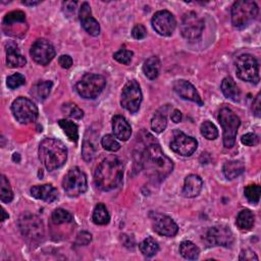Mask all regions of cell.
Here are the masks:
<instances>
[{"mask_svg":"<svg viewBox=\"0 0 261 261\" xmlns=\"http://www.w3.org/2000/svg\"><path fill=\"white\" fill-rule=\"evenodd\" d=\"M151 137L152 136L150 135V139ZM150 139H147L146 136L145 146L140 155V163L150 179L161 181L170 174L173 168V163L162 152L159 144Z\"/></svg>","mask_w":261,"mask_h":261,"instance_id":"6da1fadb","label":"cell"},{"mask_svg":"<svg viewBox=\"0 0 261 261\" xmlns=\"http://www.w3.org/2000/svg\"><path fill=\"white\" fill-rule=\"evenodd\" d=\"M123 176L122 162L111 155L104 158L97 166L94 173L96 187L101 191H111L117 188Z\"/></svg>","mask_w":261,"mask_h":261,"instance_id":"7a4b0ae2","label":"cell"},{"mask_svg":"<svg viewBox=\"0 0 261 261\" xmlns=\"http://www.w3.org/2000/svg\"><path fill=\"white\" fill-rule=\"evenodd\" d=\"M67 158V149L64 144L54 138L44 139L39 146V159L47 170L52 171L61 167Z\"/></svg>","mask_w":261,"mask_h":261,"instance_id":"3957f363","label":"cell"},{"mask_svg":"<svg viewBox=\"0 0 261 261\" xmlns=\"http://www.w3.org/2000/svg\"><path fill=\"white\" fill-rule=\"evenodd\" d=\"M17 224L21 234L30 243H40L44 239V224L37 215L29 212L22 213L18 218Z\"/></svg>","mask_w":261,"mask_h":261,"instance_id":"277c9868","label":"cell"},{"mask_svg":"<svg viewBox=\"0 0 261 261\" xmlns=\"http://www.w3.org/2000/svg\"><path fill=\"white\" fill-rule=\"evenodd\" d=\"M218 121L223 130V145L225 148L229 149L234 145L241 120L231 109L223 107L218 113Z\"/></svg>","mask_w":261,"mask_h":261,"instance_id":"5b68a950","label":"cell"},{"mask_svg":"<svg viewBox=\"0 0 261 261\" xmlns=\"http://www.w3.org/2000/svg\"><path fill=\"white\" fill-rule=\"evenodd\" d=\"M258 14V6L254 1L240 0L231 7V22L233 27L241 28L252 21Z\"/></svg>","mask_w":261,"mask_h":261,"instance_id":"8992f818","label":"cell"},{"mask_svg":"<svg viewBox=\"0 0 261 261\" xmlns=\"http://www.w3.org/2000/svg\"><path fill=\"white\" fill-rule=\"evenodd\" d=\"M104 76L95 73H86L76 83L75 90L80 96L86 99H95L105 87Z\"/></svg>","mask_w":261,"mask_h":261,"instance_id":"52a82bcc","label":"cell"},{"mask_svg":"<svg viewBox=\"0 0 261 261\" xmlns=\"http://www.w3.org/2000/svg\"><path fill=\"white\" fill-rule=\"evenodd\" d=\"M64 192L69 197H77L85 193L88 188L87 177L79 167H73L67 171L62 180Z\"/></svg>","mask_w":261,"mask_h":261,"instance_id":"ba28073f","label":"cell"},{"mask_svg":"<svg viewBox=\"0 0 261 261\" xmlns=\"http://www.w3.org/2000/svg\"><path fill=\"white\" fill-rule=\"evenodd\" d=\"M236 71L238 76L250 83L259 82V65L256 58L251 54H243L236 60Z\"/></svg>","mask_w":261,"mask_h":261,"instance_id":"9c48e42d","label":"cell"},{"mask_svg":"<svg viewBox=\"0 0 261 261\" xmlns=\"http://www.w3.org/2000/svg\"><path fill=\"white\" fill-rule=\"evenodd\" d=\"M179 29L181 36L186 40L193 42L201 37L204 29V21L196 12L189 11L184 14Z\"/></svg>","mask_w":261,"mask_h":261,"instance_id":"30bf717a","label":"cell"},{"mask_svg":"<svg viewBox=\"0 0 261 261\" xmlns=\"http://www.w3.org/2000/svg\"><path fill=\"white\" fill-rule=\"evenodd\" d=\"M12 113L15 119L20 123H30L38 118V108L35 103L24 97L16 98L11 105Z\"/></svg>","mask_w":261,"mask_h":261,"instance_id":"8fae6325","label":"cell"},{"mask_svg":"<svg viewBox=\"0 0 261 261\" xmlns=\"http://www.w3.org/2000/svg\"><path fill=\"white\" fill-rule=\"evenodd\" d=\"M142 102V92L139 84L136 81L127 82L121 93V106L127 111L135 113L139 110Z\"/></svg>","mask_w":261,"mask_h":261,"instance_id":"7c38bea8","label":"cell"},{"mask_svg":"<svg viewBox=\"0 0 261 261\" xmlns=\"http://www.w3.org/2000/svg\"><path fill=\"white\" fill-rule=\"evenodd\" d=\"M205 240L209 246L230 247L233 243V236L231 230L227 226L216 225L208 229Z\"/></svg>","mask_w":261,"mask_h":261,"instance_id":"4fadbf2b","label":"cell"},{"mask_svg":"<svg viewBox=\"0 0 261 261\" xmlns=\"http://www.w3.org/2000/svg\"><path fill=\"white\" fill-rule=\"evenodd\" d=\"M176 21L171 12L167 10L157 11L152 18L153 29L161 36L168 37L175 30Z\"/></svg>","mask_w":261,"mask_h":261,"instance_id":"5bb4252c","label":"cell"},{"mask_svg":"<svg viewBox=\"0 0 261 261\" xmlns=\"http://www.w3.org/2000/svg\"><path fill=\"white\" fill-rule=\"evenodd\" d=\"M30 53L32 58L37 63L41 65H47L54 58L55 49L49 41L45 39H39L33 44Z\"/></svg>","mask_w":261,"mask_h":261,"instance_id":"9a60e30c","label":"cell"},{"mask_svg":"<svg viewBox=\"0 0 261 261\" xmlns=\"http://www.w3.org/2000/svg\"><path fill=\"white\" fill-rule=\"evenodd\" d=\"M197 146L198 143L193 137L187 136L180 130L174 132L173 139L170 143L171 150L181 156L192 155L196 151Z\"/></svg>","mask_w":261,"mask_h":261,"instance_id":"2e32d148","label":"cell"},{"mask_svg":"<svg viewBox=\"0 0 261 261\" xmlns=\"http://www.w3.org/2000/svg\"><path fill=\"white\" fill-rule=\"evenodd\" d=\"M152 226L155 232L164 237H174L177 233V224L167 215L161 213H151Z\"/></svg>","mask_w":261,"mask_h":261,"instance_id":"e0dca14e","label":"cell"},{"mask_svg":"<svg viewBox=\"0 0 261 261\" xmlns=\"http://www.w3.org/2000/svg\"><path fill=\"white\" fill-rule=\"evenodd\" d=\"M6 27L8 28L6 34H9L11 36H18V34L20 33L22 36L23 34H25V14L20 10L9 12L5 15L3 19V29H5Z\"/></svg>","mask_w":261,"mask_h":261,"instance_id":"ac0fdd59","label":"cell"},{"mask_svg":"<svg viewBox=\"0 0 261 261\" xmlns=\"http://www.w3.org/2000/svg\"><path fill=\"white\" fill-rule=\"evenodd\" d=\"M80 19L84 30L91 36H98L100 34L99 22L92 16V11L89 3L84 2L80 8Z\"/></svg>","mask_w":261,"mask_h":261,"instance_id":"d6986e66","label":"cell"},{"mask_svg":"<svg viewBox=\"0 0 261 261\" xmlns=\"http://www.w3.org/2000/svg\"><path fill=\"white\" fill-rule=\"evenodd\" d=\"M173 90L181 98H184L186 100L193 101V102L199 104L200 106L203 105V101H202L200 95L198 94L196 88L190 82L185 81V80H178V81L174 82Z\"/></svg>","mask_w":261,"mask_h":261,"instance_id":"ffe728a7","label":"cell"},{"mask_svg":"<svg viewBox=\"0 0 261 261\" xmlns=\"http://www.w3.org/2000/svg\"><path fill=\"white\" fill-rule=\"evenodd\" d=\"M31 195L36 199H39L48 203L54 202L58 198L57 190L52 185H49V184L32 187Z\"/></svg>","mask_w":261,"mask_h":261,"instance_id":"44dd1931","label":"cell"},{"mask_svg":"<svg viewBox=\"0 0 261 261\" xmlns=\"http://www.w3.org/2000/svg\"><path fill=\"white\" fill-rule=\"evenodd\" d=\"M112 129L114 137L120 141H127L132 135V127L127 120L121 115H115L112 118Z\"/></svg>","mask_w":261,"mask_h":261,"instance_id":"7402d4cb","label":"cell"},{"mask_svg":"<svg viewBox=\"0 0 261 261\" xmlns=\"http://www.w3.org/2000/svg\"><path fill=\"white\" fill-rule=\"evenodd\" d=\"M25 62V57L20 54L19 49L15 43L10 42L6 45V63L9 67H22Z\"/></svg>","mask_w":261,"mask_h":261,"instance_id":"603a6c76","label":"cell"},{"mask_svg":"<svg viewBox=\"0 0 261 261\" xmlns=\"http://www.w3.org/2000/svg\"><path fill=\"white\" fill-rule=\"evenodd\" d=\"M203 181L199 175L190 174L186 177L182 188V195L187 198L197 197L202 190Z\"/></svg>","mask_w":261,"mask_h":261,"instance_id":"cb8c5ba5","label":"cell"},{"mask_svg":"<svg viewBox=\"0 0 261 261\" xmlns=\"http://www.w3.org/2000/svg\"><path fill=\"white\" fill-rule=\"evenodd\" d=\"M96 138L97 135L94 132H90V129L87 132L85 136V140L82 147V155L86 161H91L96 154Z\"/></svg>","mask_w":261,"mask_h":261,"instance_id":"d4e9b609","label":"cell"},{"mask_svg":"<svg viewBox=\"0 0 261 261\" xmlns=\"http://www.w3.org/2000/svg\"><path fill=\"white\" fill-rule=\"evenodd\" d=\"M221 91L226 98L234 102L239 101L241 98V91L230 76L223 79V81L221 82Z\"/></svg>","mask_w":261,"mask_h":261,"instance_id":"484cf974","label":"cell"},{"mask_svg":"<svg viewBox=\"0 0 261 261\" xmlns=\"http://www.w3.org/2000/svg\"><path fill=\"white\" fill-rule=\"evenodd\" d=\"M222 171L227 179H233L245 171V166L240 160H230L224 163Z\"/></svg>","mask_w":261,"mask_h":261,"instance_id":"4316f807","label":"cell"},{"mask_svg":"<svg viewBox=\"0 0 261 261\" xmlns=\"http://www.w3.org/2000/svg\"><path fill=\"white\" fill-rule=\"evenodd\" d=\"M160 60L157 56L149 57L143 64V71L145 75L150 80H155L160 70Z\"/></svg>","mask_w":261,"mask_h":261,"instance_id":"83f0119b","label":"cell"},{"mask_svg":"<svg viewBox=\"0 0 261 261\" xmlns=\"http://www.w3.org/2000/svg\"><path fill=\"white\" fill-rule=\"evenodd\" d=\"M51 88H52V82L50 81L38 82L32 87L31 94L35 99L42 101L48 97V95L50 94Z\"/></svg>","mask_w":261,"mask_h":261,"instance_id":"f1b7e54d","label":"cell"},{"mask_svg":"<svg viewBox=\"0 0 261 261\" xmlns=\"http://www.w3.org/2000/svg\"><path fill=\"white\" fill-rule=\"evenodd\" d=\"M254 214L249 209L242 210L237 216V225L242 230H249L254 225Z\"/></svg>","mask_w":261,"mask_h":261,"instance_id":"f546056e","label":"cell"},{"mask_svg":"<svg viewBox=\"0 0 261 261\" xmlns=\"http://www.w3.org/2000/svg\"><path fill=\"white\" fill-rule=\"evenodd\" d=\"M180 255L189 260H195L199 257L200 250L199 248L191 241H184L179 245Z\"/></svg>","mask_w":261,"mask_h":261,"instance_id":"4dcf8cb0","label":"cell"},{"mask_svg":"<svg viewBox=\"0 0 261 261\" xmlns=\"http://www.w3.org/2000/svg\"><path fill=\"white\" fill-rule=\"evenodd\" d=\"M59 126L63 129L64 134L67 136V138L71 141V142H77L79 139V128L77 125L75 123H73L70 120L67 119H60L58 121Z\"/></svg>","mask_w":261,"mask_h":261,"instance_id":"1f68e13d","label":"cell"},{"mask_svg":"<svg viewBox=\"0 0 261 261\" xmlns=\"http://www.w3.org/2000/svg\"><path fill=\"white\" fill-rule=\"evenodd\" d=\"M109 220H110V215L108 213L107 208L105 207L104 204L99 203L95 207L94 212H93L94 223L99 224V225H104V224H107L109 222Z\"/></svg>","mask_w":261,"mask_h":261,"instance_id":"d6a6232c","label":"cell"},{"mask_svg":"<svg viewBox=\"0 0 261 261\" xmlns=\"http://www.w3.org/2000/svg\"><path fill=\"white\" fill-rule=\"evenodd\" d=\"M139 248H140L141 253L147 257H151V256L155 255L157 253V251L159 250V246H158L157 242L151 237H148L143 242H141L139 245Z\"/></svg>","mask_w":261,"mask_h":261,"instance_id":"836d02e7","label":"cell"},{"mask_svg":"<svg viewBox=\"0 0 261 261\" xmlns=\"http://www.w3.org/2000/svg\"><path fill=\"white\" fill-rule=\"evenodd\" d=\"M61 110L64 115H66L67 117H70V118L81 119L84 116L83 110L77 105H75L74 103H71V102L63 104L61 107Z\"/></svg>","mask_w":261,"mask_h":261,"instance_id":"e575fe53","label":"cell"},{"mask_svg":"<svg viewBox=\"0 0 261 261\" xmlns=\"http://www.w3.org/2000/svg\"><path fill=\"white\" fill-rule=\"evenodd\" d=\"M0 198L1 201L4 203H9L13 199V193L10 188V184L5 175H1V182H0Z\"/></svg>","mask_w":261,"mask_h":261,"instance_id":"d590c367","label":"cell"},{"mask_svg":"<svg viewBox=\"0 0 261 261\" xmlns=\"http://www.w3.org/2000/svg\"><path fill=\"white\" fill-rule=\"evenodd\" d=\"M51 219H52L53 223L61 224V223H69V222H71L73 220V217H72V215L68 211H66L64 209H61V208H58V209H55L52 212Z\"/></svg>","mask_w":261,"mask_h":261,"instance_id":"8d00e7d4","label":"cell"},{"mask_svg":"<svg viewBox=\"0 0 261 261\" xmlns=\"http://www.w3.org/2000/svg\"><path fill=\"white\" fill-rule=\"evenodd\" d=\"M166 125H167V119L165 114L157 111L151 120V128L155 133H161L166 128Z\"/></svg>","mask_w":261,"mask_h":261,"instance_id":"74e56055","label":"cell"},{"mask_svg":"<svg viewBox=\"0 0 261 261\" xmlns=\"http://www.w3.org/2000/svg\"><path fill=\"white\" fill-rule=\"evenodd\" d=\"M200 130L202 136L208 140H215L218 137L217 127L211 121H204L201 124Z\"/></svg>","mask_w":261,"mask_h":261,"instance_id":"f35d334b","label":"cell"},{"mask_svg":"<svg viewBox=\"0 0 261 261\" xmlns=\"http://www.w3.org/2000/svg\"><path fill=\"white\" fill-rule=\"evenodd\" d=\"M245 197L248 199L249 202L253 204H257L260 199L261 189L258 185H250L245 188Z\"/></svg>","mask_w":261,"mask_h":261,"instance_id":"ab89813d","label":"cell"},{"mask_svg":"<svg viewBox=\"0 0 261 261\" xmlns=\"http://www.w3.org/2000/svg\"><path fill=\"white\" fill-rule=\"evenodd\" d=\"M101 145L105 150H108V151H111V152H115V151H118L120 149L119 143L111 135L104 136L101 140Z\"/></svg>","mask_w":261,"mask_h":261,"instance_id":"60d3db41","label":"cell"},{"mask_svg":"<svg viewBox=\"0 0 261 261\" xmlns=\"http://www.w3.org/2000/svg\"><path fill=\"white\" fill-rule=\"evenodd\" d=\"M24 83H25L24 76L21 73H18V72L9 75L6 80L7 87L10 88V89H16V88L24 85Z\"/></svg>","mask_w":261,"mask_h":261,"instance_id":"b9f144b4","label":"cell"},{"mask_svg":"<svg viewBox=\"0 0 261 261\" xmlns=\"http://www.w3.org/2000/svg\"><path fill=\"white\" fill-rule=\"evenodd\" d=\"M132 57H133V52L125 49H121L113 54V58L122 64H128L132 60Z\"/></svg>","mask_w":261,"mask_h":261,"instance_id":"7bdbcfd3","label":"cell"},{"mask_svg":"<svg viewBox=\"0 0 261 261\" xmlns=\"http://www.w3.org/2000/svg\"><path fill=\"white\" fill-rule=\"evenodd\" d=\"M241 141L246 146H255L258 144L259 138L257 135H255L253 133H248L242 137Z\"/></svg>","mask_w":261,"mask_h":261,"instance_id":"ee69618b","label":"cell"},{"mask_svg":"<svg viewBox=\"0 0 261 261\" xmlns=\"http://www.w3.org/2000/svg\"><path fill=\"white\" fill-rule=\"evenodd\" d=\"M132 35L135 39L137 40H141V39H144L147 35V31H146V28L143 25V24H136L133 30H132Z\"/></svg>","mask_w":261,"mask_h":261,"instance_id":"f6af8a7d","label":"cell"},{"mask_svg":"<svg viewBox=\"0 0 261 261\" xmlns=\"http://www.w3.org/2000/svg\"><path fill=\"white\" fill-rule=\"evenodd\" d=\"M92 236L87 231H82L76 237V244L79 245H87L91 242Z\"/></svg>","mask_w":261,"mask_h":261,"instance_id":"bcb514c9","label":"cell"},{"mask_svg":"<svg viewBox=\"0 0 261 261\" xmlns=\"http://www.w3.org/2000/svg\"><path fill=\"white\" fill-rule=\"evenodd\" d=\"M59 64L63 68H69L72 65V58L69 55H61L58 59Z\"/></svg>","mask_w":261,"mask_h":261,"instance_id":"7dc6e473","label":"cell"},{"mask_svg":"<svg viewBox=\"0 0 261 261\" xmlns=\"http://www.w3.org/2000/svg\"><path fill=\"white\" fill-rule=\"evenodd\" d=\"M240 260H258V257L256 256V254L250 250H246L243 251L240 255Z\"/></svg>","mask_w":261,"mask_h":261,"instance_id":"c3c4849f","label":"cell"},{"mask_svg":"<svg viewBox=\"0 0 261 261\" xmlns=\"http://www.w3.org/2000/svg\"><path fill=\"white\" fill-rule=\"evenodd\" d=\"M260 100H261L260 93H258V95L256 96V98L253 102V107H252L256 116H260V111H261V102H260Z\"/></svg>","mask_w":261,"mask_h":261,"instance_id":"681fc988","label":"cell"},{"mask_svg":"<svg viewBox=\"0 0 261 261\" xmlns=\"http://www.w3.org/2000/svg\"><path fill=\"white\" fill-rule=\"evenodd\" d=\"M75 5H76V2H72V1H67V2L63 3L64 10L65 11H69V12H73L74 11Z\"/></svg>","mask_w":261,"mask_h":261,"instance_id":"f907efd6","label":"cell"},{"mask_svg":"<svg viewBox=\"0 0 261 261\" xmlns=\"http://www.w3.org/2000/svg\"><path fill=\"white\" fill-rule=\"evenodd\" d=\"M170 117H171V120H172L173 122L177 123V122H179L180 119H181V113H180L179 110L175 109V110H173V112L171 113V116H170Z\"/></svg>","mask_w":261,"mask_h":261,"instance_id":"816d5d0a","label":"cell"},{"mask_svg":"<svg viewBox=\"0 0 261 261\" xmlns=\"http://www.w3.org/2000/svg\"><path fill=\"white\" fill-rule=\"evenodd\" d=\"M22 3L25 4V5H35V4H38L40 2L39 1H22Z\"/></svg>","mask_w":261,"mask_h":261,"instance_id":"f5cc1de1","label":"cell"},{"mask_svg":"<svg viewBox=\"0 0 261 261\" xmlns=\"http://www.w3.org/2000/svg\"><path fill=\"white\" fill-rule=\"evenodd\" d=\"M2 214H3V216H2V218H1V221H4V220L8 217V215L6 214V211H5L4 209H2Z\"/></svg>","mask_w":261,"mask_h":261,"instance_id":"db71d44e","label":"cell"}]
</instances>
